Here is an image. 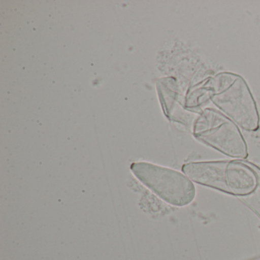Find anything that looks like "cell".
Returning a JSON list of instances; mask_svg holds the SVG:
<instances>
[{"mask_svg":"<svg viewBox=\"0 0 260 260\" xmlns=\"http://www.w3.org/2000/svg\"><path fill=\"white\" fill-rule=\"evenodd\" d=\"M259 169L252 162L240 159L190 162L182 167L191 182L239 198L254 191Z\"/></svg>","mask_w":260,"mask_h":260,"instance_id":"1","label":"cell"},{"mask_svg":"<svg viewBox=\"0 0 260 260\" xmlns=\"http://www.w3.org/2000/svg\"><path fill=\"white\" fill-rule=\"evenodd\" d=\"M207 80L210 102L217 110L246 132L258 130L259 115L257 105L242 76L223 71Z\"/></svg>","mask_w":260,"mask_h":260,"instance_id":"2","label":"cell"},{"mask_svg":"<svg viewBox=\"0 0 260 260\" xmlns=\"http://www.w3.org/2000/svg\"><path fill=\"white\" fill-rule=\"evenodd\" d=\"M191 127L193 136L202 144L234 159L248 157L247 144L240 127L217 109L202 110Z\"/></svg>","mask_w":260,"mask_h":260,"instance_id":"3","label":"cell"},{"mask_svg":"<svg viewBox=\"0 0 260 260\" xmlns=\"http://www.w3.org/2000/svg\"><path fill=\"white\" fill-rule=\"evenodd\" d=\"M133 174L166 203L185 207L194 201L196 189L193 182L177 170L150 162H134Z\"/></svg>","mask_w":260,"mask_h":260,"instance_id":"4","label":"cell"},{"mask_svg":"<svg viewBox=\"0 0 260 260\" xmlns=\"http://www.w3.org/2000/svg\"><path fill=\"white\" fill-rule=\"evenodd\" d=\"M159 83L161 100L167 117L183 125L192 126L199 114L193 113L185 109V97L181 95L176 79H164Z\"/></svg>","mask_w":260,"mask_h":260,"instance_id":"5","label":"cell"},{"mask_svg":"<svg viewBox=\"0 0 260 260\" xmlns=\"http://www.w3.org/2000/svg\"><path fill=\"white\" fill-rule=\"evenodd\" d=\"M209 103V91L207 79L190 88L185 96V109L197 115L206 109L205 106Z\"/></svg>","mask_w":260,"mask_h":260,"instance_id":"6","label":"cell"},{"mask_svg":"<svg viewBox=\"0 0 260 260\" xmlns=\"http://www.w3.org/2000/svg\"><path fill=\"white\" fill-rule=\"evenodd\" d=\"M241 199L260 217V169L258 170V182L255 189L249 196Z\"/></svg>","mask_w":260,"mask_h":260,"instance_id":"7","label":"cell"}]
</instances>
